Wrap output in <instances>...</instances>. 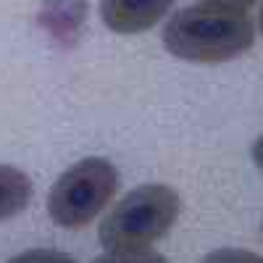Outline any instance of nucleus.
I'll use <instances>...</instances> for the list:
<instances>
[{"label":"nucleus","mask_w":263,"mask_h":263,"mask_svg":"<svg viewBox=\"0 0 263 263\" xmlns=\"http://www.w3.org/2000/svg\"><path fill=\"white\" fill-rule=\"evenodd\" d=\"M255 24L248 11L213 3H195L171 13L163 24L161 42L179 61L227 63L253 48Z\"/></svg>","instance_id":"f257e3e1"},{"label":"nucleus","mask_w":263,"mask_h":263,"mask_svg":"<svg viewBox=\"0 0 263 263\" xmlns=\"http://www.w3.org/2000/svg\"><path fill=\"white\" fill-rule=\"evenodd\" d=\"M182 211L179 192L168 184H142L124 195L98 229L103 250H145L163 239Z\"/></svg>","instance_id":"f03ea898"},{"label":"nucleus","mask_w":263,"mask_h":263,"mask_svg":"<svg viewBox=\"0 0 263 263\" xmlns=\"http://www.w3.org/2000/svg\"><path fill=\"white\" fill-rule=\"evenodd\" d=\"M119 190V171L108 158H82L53 182L48 213L61 229H84L100 216Z\"/></svg>","instance_id":"7ed1b4c3"},{"label":"nucleus","mask_w":263,"mask_h":263,"mask_svg":"<svg viewBox=\"0 0 263 263\" xmlns=\"http://www.w3.org/2000/svg\"><path fill=\"white\" fill-rule=\"evenodd\" d=\"M177 0H100L103 24L116 34H140L158 24Z\"/></svg>","instance_id":"20e7f679"},{"label":"nucleus","mask_w":263,"mask_h":263,"mask_svg":"<svg viewBox=\"0 0 263 263\" xmlns=\"http://www.w3.org/2000/svg\"><path fill=\"white\" fill-rule=\"evenodd\" d=\"M32 200V179L21 168L0 163V221L21 213Z\"/></svg>","instance_id":"39448f33"},{"label":"nucleus","mask_w":263,"mask_h":263,"mask_svg":"<svg viewBox=\"0 0 263 263\" xmlns=\"http://www.w3.org/2000/svg\"><path fill=\"white\" fill-rule=\"evenodd\" d=\"M92 263H168L161 253L156 250H119V253H111V250H105V255L95 258Z\"/></svg>","instance_id":"423d86ee"},{"label":"nucleus","mask_w":263,"mask_h":263,"mask_svg":"<svg viewBox=\"0 0 263 263\" xmlns=\"http://www.w3.org/2000/svg\"><path fill=\"white\" fill-rule=\"evenodd\" d=\"M200 263H263V258L242 248H218V250H211Z\"/></svg>","instance_id":"0eeeda50"},{"label":"nucleus","mask_w":263,"mask_h":263,"mask_svg":"<svg viewBox=\"0 0 263 263\" xmlns=\"http://www.w3.org/2000/svg\"><path fill=\"white\" fill-rule=\"evenodd\" d=\"M8 263H77V260L66 253H58V250L34 248V250H24V253L13 255Z\"/></svg>","instance_id":"6e6552de"},{"label":"nucleus","mask_w":263,"mask_h":263,"mask_svg":"<svg viewBox=\"0 0 263 263\" xmlns=\"http://www.w3.org/2000/svg\"><path fill=\"white\" fill-rule=\"evenodd\" d=\"M203 3H213V6H224V8H237V11H250L258 0H203Z\"/></svg>","instance_id":"1a4fd4ad"},{"label":"nucleus","mask_w":263,"mask_h":263,"mask_svg":"<svg viewBox=\"0 0 263 263\" xmlns=\"http://www.w3.org/2000/svg\"><path fill=\"white\" fill-rule=\"evenodd\" d=\"M250 153H253V161H255V166L263 171V135L253 142V150H250Z\"/></svg>","instance_id":"9d476101"},{"label":"nucleus","mask_w":263,"mask_h":263,"mask_svg":"<svg viewBox=\"0 0 263 263\" xmlns=\"http://www.w3.org/2000/svg\"><path fill=\"white\" fill-rule=\"evenodd\" d=\"M258 29L263 34V3H260V11H258Z\"/></svg>","instance_id":"9b49d317"},{"label":"nucleus","mask_w":263,"mask_h":263,"mask_svg":"<svg viewBox=\"0 0 263 263\" xmlns=\"http://www.w3.org/2000/svg\"><path fill=\"white\" fill-rule=\"evenodd\" d=\"M260 234H263V221H260Z\"/></svg>","instance_id":"f8f14e48"}]
</instances>
